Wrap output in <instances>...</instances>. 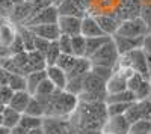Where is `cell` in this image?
<instances>
[{
    "instance_id": "33",
    "label": "cell",
    "mask_w": 151,
    "mask_h": 134,
    "mask_svg": "<svg viewBox=\"0 0 151 134\" xmlns=\"http://www.w3.org/2000/svg\"><path fill=\"white\" fill-rule=\"evenodd\" d=\"M134 96H136V101H144L151 98V81L144 80L141 86L134 91Z\"/></svg>"
},
{
    "instance_id": "44",
    "label": "cell",
    "mask_w": 151,
    "mask_h": 134,
    "mask_svg": "<svg viewBox=\"0 0 151 134\" xmlns=\"http://www.w3.org/2000/svg\"><path fill=\"white\" fill-rule=\"evenodd\" d=\"M147 68H148V78L151 80V54H147Z\"/></svg>"
},
{
    "instance_id": "14",
    "label": "cell",
    "mask_w": 151,
    "mask_h": 134,
    "mask_svg": "<svg viewBox=\"0 0 151 134\" xmlns=\"http://www.w3.org/2000/svg\"><path fill=\"white\" fill-rule=\"evenodd\" d=\"M97 23L100 24V27H101L103 33L107 35V36H113L116 33L118 27H119V23L115 17H112V15H107V14H103V15H94Z\"/></svg>"
},
{
    "instance_id": "4",
    "label": "cell",
    "mask_w": 151,
    "mask_h": 134,
    "mask_svg": "<svg viewBox=\"0 0 151 134\" xmlns=\"http://www.w3.org/2000/svg\"><path fill=\"white\" fill-rule=\"evenodd\" d=\"M119 63L125 65V66H130L134 72L141 74L144 78H148V68H147V54L142 48H136V50L130 51L129 54L121 56L119 57Z\"/></svg>"
},
{
    "instance_id": "26",
    "label": "cell",
    "mask_w": 151,
    "mask_h": 134,
    "mask_svg": "<svg viewBox=\"0 0 151 134\" xmlns=\"http://www.w3.org/2000/svg\"><path fill=\"white\" fill-rule=\"evenodd\" d=\"M24 113L30 115V116H36V118H44L45 116V108L36 96H32L27 107H26V110H24Z\"/></svg>"
},
{
    "instance_id": "8",
    "label": "cell",
    "mask_w": 151,
    "mask_h": 134,
    "mask_svg": "<svg viewBox=\"0 0 151 134\" xmlns=\"http://www.w3.org/2000/svg\"><path fill=\"white\" fill-rule=\"evenodd\" d=\"M113 42L116 45V50L119 53V56H125L129 54L130 51L136 50V48L142 47V38H127V36H119V35H113L112 36Z\"/></svg>"
},
{
    "instance_id": "17",
    "label": "cell",
    "mask_w": 151,
    "mask_h": 134,
    "mask_svg": "<svg viewBox=\"0 0 151 134\" xmlns=\"http://www.w3.org/2000/svg\"><path fill=\"white\" fill-rule=\"evenodd\" d=\"M47 78V72L45 69L42 71H32L30 74L26 76V91L30 93V95H35L38 86H40V83Z\"/></svg>"
},
{
    "instance_id": "7",
    "label": "cell",
    "mask_w": 151,
    "mask_h": 134,
    "mask_svg": "<svg viewBox=\"0 0 151 134\" xmlns=\"http://www.w3.org/2000/svg\"><path fill=\"white\" fill-rule=\"evenodd\" d=\"M80 24H82V17L59 15V20H58L60 35H68V36L80 35Z\"/></svg>"
},
{
    "instance_id": "29",
    "label": "cell",
    "mask_w": 151,
    "mask_h": 134,
    "mask_svg": "<svg viewBox=\"0 0 151 134\" xmlns=\"http://www.w3.org/2000/svg\"><path fill=\"white\" fill-rule=\"evenodd\" d=\"M8 86L14 92L26 91V76H23V74H9Z\"/></svg>"
},
{
    "instance_id": "25",
    "label": "cell",
    "mask_w": 151,
    "mask_h": 134,
    "mask_svg": "<svg viewBox=\"0 0 151 134\" xmlns=\"http://www.w3.org/2000/svg\"><path fill=\"white\" fill-rule=\"evenodd\" d=\"M56 91H59V89L55 88V84L50 81L48 78H44L40 83V86H38L35 95H32V96H36V98H50V96H52Z\"/></svg>"
},
{
    "instance_id": "49",
    "label": "cell",
    "mask_w": 151,
    "mask_h": 134,
    "mask_svg": "<svg viewBox=\"0 0 151 134\" xmlns=\"http://www.w3.org/2000/svg\"><path fill=\"white\" fill-rule=\"evenodd\" d=\"M3 21H5V18H3V17H2V15H0V24H2V23H3Z\"/></svg>"
},
{
    "instance_id": "24",
    "label": "cell",
    "mask_w": 151,
    "mask_h": 134,
    "mask_svg": "<svg viewBox=\"0 0 151 134\" xmlns=\"http://www.w3.org/2000/svg\"><path fill=\"white\" fill-rule=\"evenodd\" d=\"M124 116L127 118V120H129L130 124H134V122H137V120L144 119V112H142V104H141V101L132 103Z\"/></svg>"
},
{
    "instance_id": "47",
    "label": "cell",
    "mask_w": 151,
    "mask_h": 134,
    "mask_svg": "<svg viewBox=\"0 0 151 134\" xmlns=\"http://www.w3.org/2000/svg\"><path fill=\"white\" fill-rule=\"evenodd\" d=\"M9 2L12 3V5H21V3H24V2H26V0H9Z\"/></svg>"
},
{
    "instance_id": "36",
    "label": "cell",
    "mask_w": 151,
    "mask_h": 134,
    "mask_svg": "<svg viewBox=\"0 0 151 134\" xmlns=\"http://www.w3.org/2000/svg\"><path fill=\"white\" fill-rule=\"evenodd\" d=\"M59 48L62 54H73V45H71V36L68 35H60L58 39Z\"/></svg>"
},
{
    "instance_id": "21",
    "label": "cell",
    "mask_w": 151,
    "mask_h": 134,
    "mask_svg": "<svg viewBox=\"0 0 151 134\" xmlns=\"http://www.w3.org/2000/svg\"><path fill=\"white\" fill-rule=\"evenodd\" d=\"M112 36H95V38H86V57H91L100 47H103Z\"/></svg>"
},
{
    "instance_id": "45",
    "label": "cell",
    "mask_w": 151,
    "mask_h": 134,
    "mask_svg": "<svg viewBox=\"0 0 151 134\" xmlns=\"http://www.w3.org/2000/svg\"><path fill=\"white\" fill-rule=\"evenodd\" d=\"M27 134H44V131H42V128L40 127V128H35V130H29Z\"/></svg>"
},
{
    "instance_id": "31",
    "label": "cell",
    "mask_w": 151,
    "mask_h": 134,
    "mask_svg": "<svg viewBox=\"0 0 151 134\" xmlns=\"http://www.w3.org/2000/svg\"><path fill=\"white\" fill-rule=\"evenodd\" d=\"M76 60H77V57L73 56V54H60L59 59H58V62H56V66H59L60 69H64L68 74V72L73 69Z\"/></svg>"
},
{
    "instance_id": "10",
    "label": "cell",
    "mask_w": 151,
    "mask_h": 134,
    "mask_svg": "<svg viewBox=\"0 0 151 134\" xmlns=\"http://www.w3.org/2000/svg\"><path fill=\"white\" fill-rule=\"evenodd\" d=\"M80 35L85 38H95V36H104L100 24L97 23L94 15H83L80 24Z\"/></svg>"
},
{
    "instance_id": "51",
    "label": "cell",
    "mask_w": 151,
    "mask_h": 134,
    "mask_svg": "<svg viewBox=\"0 0 151 134\" xmlns=\"http://www.w3.org/2000/svg\"><path fill=\"white\" fill-rule=\"evenodd\" d=\"M150 134H151V133H150Z\"/></svg>"
},
{
    "instance_id": "46",
    "label": "cell",
    "mask_w": 151,
    "mask_h": 134,
    "mask_svg": "<svg viewBox=\"0 0 151 134\" xmlns=\"http://www.w3.org/2000/svg\"><path fill=\"white\" fill-rule=\"evenodd\" d=\"M0 134H11V130L3 127V125H0Z\"/></svg>"
},
{
    "instance_id": "30",
    "label": "cell",
    "mask_w": 151,
    "mask_h": 134,
    "mask_svg": "<svg viewBox=\"0 0 151 134\" xmlns=\"http://www.w3.org/2000/svg\"><path fill=\"white\" fill-rule=\"evenodd\" d=\"M60 54H62V53H60V48H59L58 41H53L52 44H50L48 50L45 51V54H44L45 62H47V66H50V65H56V62H58V59H59Z\"/></svg>"
},
{
    "instance_id": "3",
    "label": "cell",
    "mask_w": 151,
    "mask_h": 134,
    "mask_svg": "<svg viewBox=\"0 0 151 134\" xmlns=\"http://www.w3.org/2000/svg\"><path fill=\"white\" fill-rule=\"evenodd\" d=\"M148 32H150V29L147 26V23L141 17H136V18L122 20L119 23V27L115 35L127 36V38H142Z\"/></svg>"
},
{
    "instance_id": "38",
    "label": "cell",
    "mask_w": 151,
    "mask_h": 134,
    "mask_svg": "<svg viewBox=\"0 0 151 134\" xmlns=\"http://www.w3.org/2000/svg\"><path fill=\"white\" fill-rule=\"evenodd\" d=\"M50 41L44 39V38H40V36H35V41H33V50L36 51H40L42 54H45V51L48 50V47H50Z\"/></svg>"
},
{
    "instance_id": "11",
    "label": "cell",
    "mask_w": 151,
    "mask_h": 134,
    "mask_svg": "<svg viewBox=\"0 0 151 134\" xmlns=\"http://www.w3.org/2000/svg\"><path fill=\"white\" fill-rule=\"evenodd\" d=\"M59 15H73V17H83L85 14V6L82 0H64L58 6Z\"/></svg>"
},
{
    "instance_id": "41",
    "label": "cell",
    "mask_w": 151,
    "mask_h": 134,
    "mask_svg": "<svg viewBox=\"0 0 151 134\" xmlns=\"http://www.w3.org/2000/svg\"><path fill=\"white\" fill-rule=\"evenodd\" d=\"M142 50L145 51V54H151V32H148L144 39H142Z\"/></svg>"
},
{
    "instance_id": "32",
    "label": "cell",
    "mask_w": 151,
    "mask_h": 134,
    "mask_svg": "<svg viewBox=\"0 0 151 134\" xmlns=\"http://www.w3.org/2000/svg\"><path fill=\"white\" fill-rule=\"evenodd\" d=\"M129 107H130V104H125V103H110V104H106L107 118H109V116L125 115V112H127Z\"/></svg>"
},
{
    "instance_id": "12",
    "label": "cell",
    "mask_w": 151,
    "mask_h": 134,
    "mask_svg": "<svg viewBox=\"0 0 151 134\" xmlns=\"http://www.w3.org/2000/svg\"><path fill=\"white\" fill-rule=\"evenodd\" d=\"M47 72V78L55 84V88L59 91H64L67 88V81H68V76L64 69H60L56 65H50L45 68Z\"/></svg>"
},
{
    "instance_id": "20",
    "label": "cell",
    "mask_w": 151,
    "mask_h": 134,
    "mask_svg": "<svg viewBox=\"0 0 151 134\" xmlns=\"http://www.w3.org/2000/svg\"><path fill=\"white\" fill-rule=\"evenodd\" d=\"M136 101V96H134V92L125 89L122 92H116V93H107L106 95V100L104 103L106 104H110V103H125V104H132Z\"/></svg>"
},
{
    "instance_id": "28",
    "label": "cell",
    "mask_w": 151,
    "mask_h": 134,
    "mask_svg": "<svg viewBox=\"0 0 151 134\" xmlns=\"http://www.w3.org/2000/svg\"><path fill=\"white\" fill-rule=\"evenodd\" d=\"M42 119L44 118H36V116H30V115H26L23 113L21 118H20V124L24 130H35V128H40L42 125Z\"/></svg>"
},
{
    "instance_id": "39",
    "label": "cell",
    "mask_w": 151,
    "mask_h": 134,
    "mask_svg": "<svg viewBox=\"0 0 151 134\" xmlns=\"http://www.w3.org/2000/svg\"><path fill=\"white\" fill-rule=\"evenodd\" d=\"M12 95H14V91H12L8 84H5V86L0 88V104H3V105H8L11 98H12Z\"/></svg>"
},
{
    "instance_id": "27",
    "label": "cell",
    "mask_w": 151,
    "mask_h": 134,
    "mask_svg": "<svg viewBox=\"0 0 151 134\" xmlns=\"http://www.w3.org/2000/svg\"><path fill=\"white\" fill-rule=\"evenodd\" d=\"M73 45V56L76 57H86V38L82 35L71 36Z\"/></svg>"
},
{
    "instance_id": "35",
    "label": "cell",
    "mask_w": 151,
    "mask_h": 134,
    "mask_svg": "<svg viewBox=\"0 0 151 134\" xmlns=\"http://www.w3.org/2000/svg\"><path fill=\"white\" fill-rule=\"evenodd\" d=\"M91 72H94L97 77H100V78H103L104 81H107L110 78V76L115 72V69L107 68V66H101V65H91Z\"/></svg>"
},
{
    "instance_id": "34",
    "label": "cell",
    "mask_w": 151,
    "mask_h": 134,
    "mask_svg": "<svg viewBox=\"0 0 151 134\" xmlns=\"http://www.w3.org/2000/svg\"><path fill=\"white\" fill-rule=\"evenodd\" d=\"M150 133H151V127H150L148 119L137 120V122L130 125V130H129V134H150Z\"/></svg>"
},
{
    "instance_id": "2",
    "label": "cell",
    "mask_w": 151,
    "mask_h": 134,
    "mask_svg": "<svg viewBox=\"0 0 151 134\" xmlns=\"http://www.w3.org/2000/svg\"><path fill=\"white\" fill-rule=\"evenodd\" d=\"M119 57L121 56L116 50V45L113 42V39L110 38L103 47H100L98 50L88 59L91 60V65H101V66L116 69V66L119 63Z\"/></svg>"
},
{
    "instance_id": "23",
    "label": "cell",
    "mask_w": 151,
    "mask_h": 134,
    "mask_svg": "<svg viewBox=\"0 0 151 134\" xmlns=\"http://www.w3.org/2000/svg\"><path fill=\"white\" fill-rule=\"evenodd\" d=\"M15 35H17V32L14 30V27H12L9 23L3 21L2 24H0V45L9 47L11 42L14 41Z\"/></svg>"
},
{
    "instance_id": "6",
    "label": "cell",
    "mask_w": 151,
    "mask_h": 134,
    "mask_svg": "<svg viewBox=\"0 0 151 134\" xmlns=\"http://www.w3.org/2000/svg\"><path fill=\"white\" fill-rule=\"evenodd\" d=\"M130 125L132 124L129 122L124 115L109 116L103 125V131H104V134H129Z\"/></svg>"
},
{
    "instance_id": "37",
    "label": "cell",
    "mask_w": 151,
    "mask_h": 134,
    "mask_svg": "<svg viewBox=\"0 0 151 134\" xmlns=\"http://www.w3.org/2000/svg\"><path fill=\"white\" fill-rule=\"evenodd\" d=\"M144 80H147V78H144L141 74H137V72H133V74L127 78V89L132 91V92H134L142 84Z\"/></svg>"
},
{
    "instance_id": "50",
    "label": "cell",
    "mask_w": 151,
    "mask_h": 134,
    "mask_svg": "<svg viewBox=\"0 0 151 134\" xmlns=\"http://www.w3.org/2000/svg\"><path fill=\"white\" fill-rule=\"evenodd\" d=\"M148 122H150V127H151V116L148 118Z\"/></svg>"
},
{
    "instance_id": "1",
    "label": "cell",
    "mask_w": 151,
    "mask_h": 134,
    "mask_svg": "<svg viewBox=\"0 0 151 134\" xmlns=\"http://www.w3.org/2000/svg\"><path fill=\"white\" fill-rule=\"evenodd\" d=\"M44 108H45V116L52 118H67L71 113H74L79 107V96L70 93L68 91H56L50 98H38Z\"/></svg>"
},
{
    "instance_id": "42",
    "label": "cell",
    "mask_w": 151,
    "mask_h": 134,
    "mask_svg": "<svg viewBox=\"0 0 151 134\" xmlns=\"http://www.w3.org/2000/svg\"><path fill=\"white\" fill-rule=\"evenodd\" d=\"M8 78H9V72L5 71L2 66H0V88L8 84Z\"/></svg>"
},
{
    "instance_id": "9",
    "label": "cell",
    "mask_w": 151,
    "mask_h": 134,
    "mask_svg": "<svg viewBox=\"0 0 151 134\" xmlns=\"http://www.w3.org/2000/svg\"><path fill=\"white\" fill-rule=\"evenodd\" d=\"M32 30V33L35 36H40V38H44L50 42L58 41L60 36V30L58 23L56 24H36V26H30L29 27Z\"/></svg>"
},
{
    "instance_id": "40",
    "label": "cell",
    "mask_w": 151,
    "mask_h": 134,
    "mask_svg": "<svg viewBox=\"0 0 151 134\" xmlns=\"http://www.w3.org/2000/svg\"><path fill=\"white\" fill-rule=\"evenodd\" d=\"M9 48H11L12 54H17V53H23V51H26V50H24V44H23V39H21V36H20L18 33L15 35L14 41L11 42Z\"/></svg>"
},
{
    "instance_id": "13",
    "label": "cell",
    "mask_w": 151,
    "mask_h": 134,
    "mask_svg": "<svg viewBox=\"0 0 151 134\" xmlns=\"http://www.w3.org/2000/svg\"><path fill=\"white\" fill-rule=\"evenodd\" d=\"M127 89V77L122 72L115 71L110 76V78L106 81V92L107 93H116Z\"/></svg>"
},
{
    "instance_id": "19",
    "label": "cell",
    "mask_w": 151,
    "mask_h": 134,
    "mask_svg": "<svg viewBox=\"0 0 151 134\" xmlns=\"http://www.w3.org/2000/svg\"><path fill=\"white\" fill-rule=\"evenodd\" d=\"M20 118H21V113H18L14 108H11L9 105H5L3 112H2V125L12 130L20 124Z\"/></svg>"
},
{
    "instance_id": "18",
    "label": "cell",
    "mask_w": 151,
    "mask_h": 134,
    "mask_svg": "<svg viewBox=\"0 0 151 134\" xmlns=\"http://www.w3.org/2000/svg\"><path fill=\"white\" fill-rule=\"evenodd\" d=\"M91 71V60L88 57H77L76 63L73 66V69L68 72V78H73V77H83L86 76L88 72Z\"/></svg>"
},
{
    "instance_id": "15",
    "label": "cell",
    "mask_w": 151,
    "mask_h": 134,
    "mask_svg": "<svg viewBox=\"0 0 151 134\" xmlns=\"http://www.w3.org/2000/svg\"><path fill=\"white\" fill-rule=\"evenodd\" d=\"M30 98H32V95L27 91H18V92H14V95H12V98H11L8 105L23 115L27 104H29V101H30Z\"/></svg>"
},
{
    "instance_id": "48",
    "label": "cell",
    "mask_w": 151,
    "mask_h": 134,
    "mask_svg": "<svg viewBox=\"0 0 151 134\" xmlns=\"http://www.w3.org/2000/svg\"><path fill=\"white\" fill-rule=\"evenodd\" d=\"M52 2H53V5H56V6H58L60 2H64V0H52Z\"/></svg>"
},
{
    "instance_id": "16",
    "label": "cell",
    "mask_w": 151,
    "mask_h": 134,
    "mask_svg": "<svg viewBox=\"0 0 151 134\" xmlns=\"http://www.w3.org/2000/svg\"><path fill=\"white\" fill-rule=\"evenodd\" d=\"M44 134H64L65 133V125L59 118H52V116H44L42 125H41Z\"/></svg>"
},
{
    "instance_id": "43",
    "label": "cell",
    "mask_w": 151,
    "mask_h": 134,
    "mask_svg": "<svg viewBox=\"0 0 151 134\" xmlns=\"http://www.w3.org/2000/svg\"><path fill=\"white\" fill-rule=\"evenodd\" d=\"M11 134H27V130H24L21 125H17L11 130Z\"/></svg>"
},
{
    "instance_id": "52",
    "label": "cell",
    "mask_w": 151,
    "mask_h": 134,
    "mask_svg": "<svg viewBox=\"0 0 151 134\" xmlns=\"http://www.w3.org/2000/svg\"><path fill=\"white\" fill-rule=\"evenodd\" d=\"M150 81H151V80H150Z\"/></svg>"
},
{
    "instance_id": "22",
    "label": "cell",
    "mask_w": 151,
    "mask_h": 134,
    "mask_svg": "<svg viewBox=\"0 0 151 134\" xmlns=\"http://www.w3.org/2000/svg\"><path fill=\"white\" fill-rule=\"evenodd\" d=\"M27 57H29V65L32 71H42L47 68V62H45V57L42 53L32 50V51H27Z\"/></svg>"
},
{
    "instance_id": "5",
    "label": "cell",
    "mask_w": 151,
    "mask_h": 134,
    "mask_svg": "<svg viewBox=\"0 0 151 134\" xmlns=\"http://www.w3.org/2000/svg\"><path fill=\"white\" fill-rule=\"evenodd\" d=\"M59 20V11L56 8V5H48L42 9H40L23 24V26H36V24H56Z\"/></svg>"
}]
</instances>
